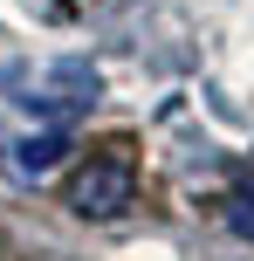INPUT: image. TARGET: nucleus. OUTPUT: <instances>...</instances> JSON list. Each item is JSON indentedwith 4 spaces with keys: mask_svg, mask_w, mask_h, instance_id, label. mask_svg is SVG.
<instances>
[{
    "mask_svg": "<svg viewBox=\"0 0 254 261\" xmlns=\"http://www.w3.org/2000/svg\"><path fill=\"white\" fill-rule=\"evenodd\" d=\"M131 199H137V158H131V144L90 151L76 165V179H69V206H76L82 220H110V213H124Z\"/></svg>",
    "mask_w": 254,
    "mask_h": 261,
    "instance_id": "1",
    "label": "nucleus"
},
{
    "mask_svg": "<svg viewBox=\"0 0 254 261\" xmlns=\"http://www.w3.org/2000/svg\"><path fill=\"white\" fill-rule=\"evenodd\" d=\"M55 158H62V138H27L21 144V172H27V179H41Z\"/></svg>",
    "mask_w": 254,
    "mask_h": 261,
    "instance_id": "2",
    "label": "nucleus"
},
{
    "mask_svg": "<svg viewBox=\"0 0 254 261\" xmlns=\"http://www.w3.org/2000/svg\"><path fill=\"white\" fill-rule=\"evenodd\" d=\"M227 227H234V234H247V241H254V199H234V206H227Z\"/></svg>",
    "mask_w": 254,
    "mask_h": 261,
    "instance_id": "3",
    "label": "nucleus"
},
{
    "mask_svg": "<svg viewBox=\"0 0 254 261\" xmlns=\"http://www.w3.org/2000/svg\"><path fill=\"white\" fill-rule=\"evenodd\" d=\"M0 151H7V144H0Z\"/></svg>",
    "mask_w": 254,
    "mask_h": 261,
    "instance_id": "4",
    "label": "nucleus"
}]
</instances>
